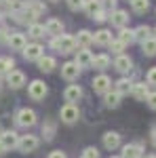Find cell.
Masks as SVG:
<instances>
[{
	"mask_svg": "<svg viewBox=\"0 0 156 158\" xmlns=\"http://www.w3.org/2000/svg\"><path fill=\"white\" fill-rule=\"evenodd\" d=\"M48 158H68V156H65L61 150H55V152H51V154H48Z\"/></svg>",
	"mask_w": 156,
	"mask_h": 158,
	"instance_id": "60d3db41",
	"label": "cell"
},
{
	"mask_svg": "<svg viewBox=\"0 0 156 158\" xmlns=\"http://www.w3.org/2000/svg\"><path fill=\"white\" fill-rule=\"evenodd\" d=\"M108 6H112V9H114V6H116V0H108Z\"/></svg>",
	"mask_w": 156,
	"mask_h": 158,
	"instance_id": "f6af8a7d",
	"label": "cell"
},
{
	"mask_svg": "<svg viewBox=\"0 0 156 158\" xmlns=\"http://www.w3.org/2000/svg\"><path fill=\"white\" fill-rule=\"evenodd\" d=\"M38 146H40V139H38L36 135H21V137H19V143H17L19 152H23V154L34 152Z\"/></svg>",
	"mask_w": 156,
	"mask_h": 158,
	"instance_id": "3957f363",
	"label": "cell"
},
{
	"mask_svg": "<svg viewBox=\"0 0 156 158\" xmlns=\"http://www.w3.org/2000/svg\"><path fill=\"white\" fill-rule=\"evenodd\" d=\"M51 47L59 53H74L76 51V38L68 36V34H59V36H53L51 40Z\"/></svg>",
	"mask_w": 156,
	"mask_h": 158,
	"instance_id": "6da1fadb",
	"label": "cell"
},
{
	"mask_svg": "<svg viewBox=\"0 0 156 158\" xmlns=\"http://www.w3.org/2000/svg\"><path fill=\"white\" fill-rule=\"evenodd\" d=\"M103 103H106V108H118L120 106V93L118 91H108L106 97H103Z\"/></svg>",
	"mask_w": 156,
	"mask_h": 158,
	"instance_id": "603a6c76",
	"label": "cell"
},
{
	"mask_svg": "<svg viewBox=\"0 0 156 158\" xmlns=\"http://www.w3.org/2000/svg\"><path fill=\"white\" fill-rule=\"evenodd\" d=\"M27 34L32 38H40V36H44L47 34V27L44 25H40V23H32L30 27H27Z\"/></svg>",
	"mask_w": 156,
	"mask_h": 158,
	"instance_id": "f1b7e54d",
	"label": "cell"
},
{
	"mask_svg": "<svg viewBox=\"0 0 156 158\" xmlns=\"http://www.w3.org/2000/svg\"><path fill=\"white\" fill-rule=\"evenodd\" d=\"M141 49H144V55H148V57L156 55V36L145 38L144 42H141Z\"/></svg>",
	"mask_w": 156,
	"mask_h": 158,
	"instance_id": "cb8c5ba5",
	"label": "cell"
},
{
	"mask_svg": "<svg viewBox=\"0 0 156 158\" xmlns=\"http://www.w3.org/2000/svg\"><path fill=\"white\" fill-rule=\"evenodd\" d=\"M76 63H78V68H80V70H82V68H91V65H93V55L89 53V49L76 51Z\"/></svg>",
	"mask_w": 156,
	"mask_h": 158,
	"instance_id": "7c38bea8",
	"label": "cell"
},
{
	"mask_svg": "<svg viewBox=\"0 0 156 158\" xmlns=\"http://www.w3.org/2000/svg\"><path fill=\"white\" fill-rule=\"evenodd\" d=\"M131 80H129V78H120L118 82H116V91H118L120 95H122V93H131Z\"/></svg>",
	"mask_w": 156,
	"mask_h": 158,
	"instance_id": "4dcf8cb0",
	"label": "cell"
},
{
	"mask_svg": "<svg viewBox=\"0 0 156 158\" xmlns=\"http://www.w3.org/2000/svg\"><path fill=\"white\" fill-rule=\"evenodd\" d=\"M42 135H44V139H53V135H55V124H53V122H44V124H42Z\"/></svg>",
	"mask_w": 156,
	"mask_h": 158,
	"instance_id": "e575fe53",
	"label": "cell"
},
{
	"mask_svg": "<svg viewBox=\"0 0 156 158\" xmlns=\"http://www.w3.org/2000/svg\"><path fill=\"white\" fill-rule=\"evenodd\" d=\"M108 47H110V51H112V53H116V55H122V51H124V47H127V44H124L122 40H112Z\"/></svg>",
	"mask_w": 156,
	"mask_h": 158,
	"instance_id": "836d02e7",
	"label": "cell"
},
{
	"mask_svg": "<svg viewBox=\"0 0 156 158\" xmlns=\"http://www.w3.org/2000/svg\"><path fill=\"white\" fill-rule=\"evenodd\" d=\"M27 93H30V97L32 99H44L47 97V93H48V89H47V85L42 82V80H32L30 82V86H27Z\"/></svg>",
	"mask_w": 156,
	"mask_h": 158,
	"instance_id": "277c9868",
	"label": "cell"
},
{
	"mask_svg": "<svg viewBox=\"0 0 156 158\" xmlns=\"http://www.w3.org/2000/svg\"><path fill=\"white\" fill-rule=\"evenodd\" d=\"M0 141L4 143L6 150H11V148H17V143H19V135L15 133V131H4V133H0Z\"/></svg>",
	"mask_w": 156,
	"mask_h": 158,
	"instance_id": "5bb4252c",
	"label": "cell"
},
{
	"mask_svg": "<svg viewBox=\"0 0 156 158\" xmlns=\"http://www.w3.org/2000/svg\"><path fill=\"white\" fill-rule=\"evenodd\" d=\"M93 19H95V21H106V19H108V15H106L103 11H99L95 17H93Z\"/></svg>",
	"mask_w": 156,
	"mask_h": 158,
	"instance_id": "b9f144b4",
	"label": "cell"
},
{
	"mask_svg": "<svg viewBox=\"0 0 156 158\" xmlns=\"http://www.w3.org/2000/svg\"><path fill=\"white\" fill-rule=\"evenodd\" d=\"M9 44H11V49H15V51H23L27 42H25V36H23V34H19V32H11Z\"/></svg>",
	"mask_w": 156,
	"mask_h": 158,
	"instance_id": "e0dca14e",
	"label": "cell"
},
{
	"mask_svg": "<svg viewBox=\"0 0 156 158\" xmlns=\"http://www.w3.org/2000/svg\"><path fill=\"white\" fill-rule=\"evenodd\" d=\"M6 82H9L11 89H21L25 85V74L19 72V70H11L6 74Z\"/></svg>",
	"mask_w": 156,
	"mask_h": 158,
	"instance_id": "52a82bcc",
	"label": "cell"
},
{
	"mask_svg": "<svg viewBox=\"0 0 156 158\" xmlns=\"http://www.w3.org/2000/svg\"><path fill=\"white\" fill-rule=\"evenodd\" d=\"M9 38H11V32H9L6 27H2V30H0V40H6V42H9Z\"/></svg>",
	"mask_w": 156,
	"mask_h": 158,
	"instance_id": "ab89813d",
	"label": "cell"
},
{
	"mask_svg": "<svg viewBox=\"0 0 156 158\" xmlns=\"http://www.w3.org/2000/svg\"><path fill=\"white\" fill-rule=\"evenodd\" d=\"M25 6H27V9H32V11L36 13L38 17L44 13V4H42L40 0H27V4H25Z\"/></svg>",
	"mask_w": 156,
	"mask_h": 158,
	"instance_id": "d6a6232c",
	"label": "cell"
},
{
	"mask_svg": "<svg viewBox=\"0 0 156 158\" xmlns=\"http://www.w3.org/2000/svg\"><path fill=\"white\" fill-rule=\"evenodd\" d=\"M110 86H112V80H110L106 74H99V76H95V80H93V91L95 93H108Z\"/></svg>",
	"mask_w": 156,
	"mask_h": 158,
	"instance_id": "9c48e42d",
	"label": "cell"
},
{
	"mask_svg": "<svg viewBox=\"0 0 156 158\" xmlns=\"http://www.w3.org/2000/svg\"><path fill=\"white\" fill-rule=\"evenodd\" d=\"M150 36H152V27L150 25H139L135 30V40H141L144 42L145 38H150Z\"/></svg>",
	"mask_w": 156,
	"mask_h": 158,
	"instance_id": "83f0119b",
	"label": "cell"
},
{
	"mask_svg": "<svg viewBox=\"0 0 156 158\" xmlns=\"http://www.w3.org/2000/svg\"><path fill=\"white\" fill-rule=\"evenodd\" d=\"M112 158H122V156H112Z\"/></svg>",
	"mask_w": 156,
	"mask_h": 158,
	"instance_id": "c3c4849f",
	"label": "cell"
},
{
	"mask_svg": "<svg viewBox=\"0 0 156 158\" xmlns=\"http://www.w3.org/2000/svg\"><path fill=\"white\" fill-rule=\"evenodd\" d=\"M145 78H148V85H154L156 86V68H150Z\"/></svg>",
	"mask_w": 156,
	"mask_h": 158,
	"instance_id": "74e56055",
	"label": "cell"
},
{
	"mask_svg": "<svg viewBox=\"0 0 156 158\" xmlns=\"http://www.w3.org/2000/svg\"><path fill=\"white\" fill-rule=\"evenodd\" d=\"M44 27H47V34H51V36H59V34H63V23H61L59 19H48Z\"/></svg>",
	"mask_w": 156,
	"mask_h": 158,
	"instance_id": "d6986e66",
	"label": "cell"
},
{
	"mask_svg": "<svg viewBox=\"0 0 156 158\" xmlns=\"http://www.w3.org/2000/svg\"><path fill=\"white\" fill-rule=\"evenodd\" d=\"M15 68V61L11 57H0V74H9Z\"/></svg>",
	"mask_w": 156,
	"mask_h": 158,
	"instance_id": "f546056e",
	"label": "cell"
},
{
	"mask_svg": "<svg viewBox=\"0 0 156 158\" xmlns=\"http://www.w3.org/2000/svg\"><path fill=\"white\" fill-rule=\"evenodd\" d=\"M76 38V47H80V49H89L95 40H93V34L89 32V30H80L78 32V36H74Z\"/></svg>",
	"mask_w": 156,
	"mask_h": 158,
	"instance_id": "4fadbf2b",
	"label": "cell"
},
{
	"mask_svg": "<svg viewBox=\"0 0 156 158\" xmlns=\"http://www.w3.org/2000/svg\"><path fill=\"white\" fill-rule=\"evenodd\" d=\"M118 40H122L124 44H131L133 40H135V30H129V27H120Z\"/></svg>",
	"mask_w": 156,
	"mask_h": 158,
	"instance_id": "4316f807",
	"label": "cell"
},
{
	"mask_svg": "<svg viewBox=\"0 0 156 158\" xmlns=\"http://www.w3.org/2000/svg\"><path fill=\"white\" fill-rule=\"evenodd\" d=\"M144 154V148L139 143H127L122 148V158H141Z\"/></svg>",
	"mask_w": 156,
	"mask_h": 158,
	"instance_id": "9a60e30c",
	"label": "cell"
},
{
	"mask_svg": "<svg viewBox=\"0 0 156 158\" xmlns=\"http://www.w3.org/2000/svg\"><path fill=\"white\" fill-rule=\"evenodd\" d=\"M103 146L108 148V150H116L120 146V135L116 131H108V133L103 135Z\"/></svg>",
	"mask_w": 156,
	"mask_h": 158,
	"instance_id": "ac0fdd59",
	"label": "cell"
},
{
	"mask_svg": "<svg viewBox=\"0 0 156 158\" xmlns=\"http://www.w3.org/2000/svg\"><path fill=\"white\" fill-rule=\"evenodd\" d=\"M148 158H156V156H154V154H152V156H148Z\"/></svg>",
	"mask_w": 156,
	"mask_h": 158,
	"instance_id": "7dc6e473",
	"label": "cell"
},
{
	"mask_svg": "<svg viewBox=\"0 0 156 158\" xmlns=\"http://www.w3.org/2000/svg\"><path fill=\"white\" fill-rule=\"evenodd\" d=\"M78 74H80V68H78L76 61H68V63L61 65V76H63L65 80H76Z\"/></svg>",
	"mask_w": 156,
	"mask_h": 158,
	"instance_id": "8992f818",
	"label": "cell"
},
{
	"mask_svg": "<svg viewBox=\"0 0 156 158\" xmlns=\"http://www.w3.org/2000/svg\"><path fill=\"white\" fill-rule=\"evenodd\" d=\"M129 13L127 11H112V15H110V21H112V25H116V27H127V23H129Z\"/></svg>",
	"mask_w": 156,
	"mask_h": 158,
	"instance_id": "30bf717a",
	"label": "cell"
},
{
	"mask_svg": "<svg viewBox=\"0 0 156 158\" xmlns=\"http://www.w3.org/2000/svg\"><path fill=\"white\" fill-rule=\"evenodd\" d=\"M131 6L135 13H145L150 6V0H131Z\"/></svg>",
	"mask_w": 156,
	"mask_h": 158,
	"instance_id": "1f68e13d",
	"label": "cell"
},
{
	"mask_svg": "<svg viewBox=\"0 0 156 158\" xmlns=\"http://www.w3.org/2000/svg\"><path fill=\"white\" fill-rule=\"evenodd\" d=\"M131 95L135 99H139V101H145L148 95H150V85H145V82H133L131 85Z\"/></svg>",
	"mask_w": 156,
	"mask_h": 158,
	"instance_id": "ba28073f",
	"label": "cell"
},
{
	"mask_svg": "<svg viewBox=\"0 0 156 158\" xmlns=\"http://www.w3.org/2000/svg\"><path fill=\"white\" fill-rule=\"evenodd\" d=\"M84 11H86V15L89 17H95L97 13L101 11V0H84Z\"/></svg>",
	"mask_w": 156,
	"mask_h": 158,
	"instance_id": "7402d4cb",
	"label": "cell"
},
{
	"mask_svg": "<svg viewBox=\"0 0 156 158\" xmlns=\"http://www.w3.org/2000/svg\"><path fill=\"white\" fill-rule=\"evenodd\" d=\"M145 103H148L152 110H156V93H150V95H148V99H145Z\"/></svg>",
	"mask_w": 156,
	"mask_h": 158,
	"instance_id": "f35d334b",
	"label": "cell"
},
{
	"mask_svg": "<svg viewBox=\"0 0 156 158\" xmlns=\"http://www.w3.org/2000/svg\"><path fill=\"white\" fill-rule=\"evenodd\" d=\"M154 34H156V30H154Z\"/></svg>",
	"mask_w": 156,
	"mask_h": 158,
	"instance_id": "681fc988",
	"label": "cell"
},
{
	"mask_svg": "<svg viewBox=\"0 0 156 158\" xmlns=\"http://www.w3.org/2000/svg\"><path fill=\"white\" fill-rule=\"evenodd\" d=\"M0 2H4V4H6V2H9V0H0Z\"/></svg>",
	"mask_w": 156,
	"mask_h": 158,
	"instance_id": "bcb514c9",
	"label": "cell"
},
{
	"mask_svg": "<svg viewBox=\"0 0 156 158\" xmlns=\"http://www.w3.org/2000/svg\"><path fill=\"white\" fill-rule=\"evenodd\" d=\"M36 112L34 110H30V108H21L19 112H17V116H15V120H17V124L19 127H34L36 124Z\"/></svg>",
	"mask_w": 156,
	"mask_h": 158,
	"instance_id": "7a4b0ae2",
	"label": "cell"
},
{
	"mask_svg": "<svg viewBox=\"0 0 156 158\" xmlns=\"http://www.w3.org/2000/svg\"><path fill=\"white\" fill-rule=\"evenodd\" d=\"M55 65H57V61L53 59V57H44V55H42V57L38 59V68H40L42 72H53Z\"/></svg>",
	"mask_w": 156,
	"mask_h": 158,
	"instance_id": "d4e9b609",
	"label": "cell"
},
{
	"mask_svg": "<svg viewBox=\"0 0 156 158\" xmlns=\"http://www.w3.org/2000/svg\"><path fill=\"white\" fill-rule=\"evenodd\" d=\"M42 47H40V44H36V42H34V44H25V49H23V57L27 61H34V59H40V57H42Z\"/></svg>",
	"mask_w": 156,
	"mask_h": 158,
	"instance_id": "8fae6325",
	"label": "cell"
},
{
	"mask_svg": "<svg viewBox=\"0 0 156 158\" xmlns=\"http://www.w3.org/2000/svg\"><path fill=\"white\" fill-rule=\"evenodd\" d=\"M59 116H61V120L65 122V124H72V122L78 120L80 112H78V108H76L74 103H65V106L59 110Z\"/></svg>",
	"mask_w": 156,
	"mask_h": 158,
	"instance_id": "5b68a950",
	"label": "cell"
},
{
	"mask_svg": "<svg viewBox=\"0 0 156 158\" xmlns=\"http://www.w3.org/2000/svg\"><path fill=\"white\" fill-rule=\"evenodd\" d=\"M63 97H65L68 103H74V101H78V99L82 97V89H80L78 85H70L65 91H63Z\"/></svg>",
	"mask_w": 156,
	"mask_h": 158,
	"instance_id": "2e32d148",
	"label": "cell"
},
{
	"mask_svg": "<svg viewBox=\"0 0 156 158\" xmlns=\"http://www.w3.org/2000/svg\"><path fill=\"white\" fill-rule=\"evenodd\" d=\"M82 158H84V156H82Z\"/></svg>",
	"mask_w": 156,
	"mask_h": 158,
	"instance_id": "f907efd6",
	"label": "cell"
},
{
	"mask_svg": "<svg viewBox=\"0 0 156 158\" xmlns=\"http://www.w3.org/2000/svg\"><path fill=\"white\" fill-rule=\"evenodd\" d=\"M131 65H133V61L129 59V57H127V55H118V57H116V61H114V68H116V70H118V72H129V70H131Z\"/></svg>",
	"mask_w": 156,
	"mask_h": 158,
	"instance_id": "44dd1931",
	"label": "cell"
},
{
	"mask_svg": "<svg viewBox=\"0 0 156 158\" xmlns=\"http://www.w3.org/2000/svg\"><path fill=\"white\" fill-rule=\"evenodd\" d=\"M4 152H6V148H4V143H2V141H0V156H2V154H4Z\"/></svg>",
	"mask_w": 156,
	"mask_h": 158,
	"instance_id": "ee69618b",
	"label": "cell"
},
{
	"mask_svg": "<svg viewBox=\"0 0 156 158\" xmlns=\"http://www.w3.org/2000/svg\"><path fill=\"white\" fill-rule=\"evenodd\" d=\"M93 68H97V70H106V68H110V57L106 55V53L93 57Z\"/></svg>",
	"mask_w": 156,
	"mask_h": 158,
	"instance_id": "484cf974",
	"label": "cell"
},
{
	"mask_svg": "<svg viewBox=\"0 0 156 158\" xmlns=\"http://www.w3.org/2000/svg\"><path fill=\"white\" fill-rule=\"evenodd\" d=\"M152 143H154V146H156V127H154V129H152Z\"/></svg>",
	"mask_w": 156,
	"mask_h": 158,
	"instance_id": "7bdbcfd3",
	"label": "cell"
},
{
	"mask_svg": "<svg viewBox=\"0 0 156 158\" xmlns=\"http://www.w3.org/2000/svg\"><path fill=\"white\" fill-rule=\"evenodd\" d=\"M68 6H70L72 11H78V9L84 6V0H68Z\"/></svg>",
	"mask_w": 156,
	"mask_h": 158,
	"instance_id": "d590c367",
	"label": "cell"
},
{
	"mask_svg": "<svg viewBox=\"0 0 156 158\" xmlns=\"http://www.w3.org/2000/svg\"><path fill=\"white\" fill-rule=\"evenodd\" d=\"M82 156L84 158H99V152H97V148H86Z\"/></svg>",
	"mask_w": 156,
	"mask_h": 158,
	"instance_id": "8d00e7d4",
	"label": "cell"
},
{
	"mask_svg": "<svg viewBox=\"0 0 156 158\" xmlns=\"http://www.w3.org/2000/svg\"><path fill=\"white\" fill-rule=\"evenodd\" d=\"M93 40H95L97 44H101V47H108L110 42H112V32L110 30H99L93 34Z\"/></svg>",
	"mask_w": 156,
	"mask_h": 158,
	"instance_id": "ffe728a7",
	"label": "cell"
}]
</instances>
